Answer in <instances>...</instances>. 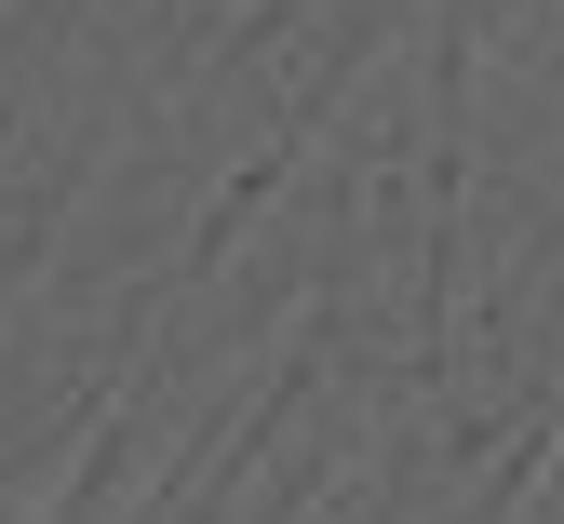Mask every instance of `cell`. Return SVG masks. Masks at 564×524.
<instances>
[]
</instances>
